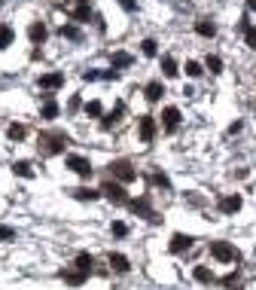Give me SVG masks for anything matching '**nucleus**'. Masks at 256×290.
<instances>
[{
	"instance_id": "25",
	"label": "nucleus",
	"mask_w": 256,
	"mask_h": 290,
	"mask_svg": "<svg viewBox=\"0 0 256 290\" xmlns=\"http://www.w3.org/2000/svg\"><path fill=\"white\" fill-rule=\"evenodd\" d=\"M205 64H208V70H211V73H223V58H220V55H208V61H205Z\"/></svg>"
},
{
	"instance_id": "38",
	"label": "nucleus",
	"mask_w": 256,
	"mask_h": 290,
	"mask_svg": "<svg viewBox=\"0 0 256 290\" xmlns=\"http://www.w3.org/2000/svg\"><path fill=\"white\" fill-rule=\"evenodd\" d=\"M67 110H70V113H76V110H79V95H73V98H70V104H67Z\"/></svg>"
},
{
	"instance_id": "11",
	"label": "nucleus",
	"mask_w": 256,
	"mask_h": 290,
	"mask_svg": "<svg viewBox=\"0 0 256 290\" xmlns=\"http://www.w3.org/2000/svg\"><path fill=\"white\" fill-rule=\"evenodd\" d=\"M162 119H165V128H168V131H177V125H180V110H177V107H165V110H162Z\"/></svg>"
},
{
	"instance_id": "41",
	"label": "nucleus",
	"mask_w": 256,
	"mask_h": 290,
	"mask_svg": "<svg viewBox=\"0 0 256 290\" xmlns=\"http://www.w3.org/2000/svg\"><path fill=\"white\" fill-rule=\"evenodd\" d=\"M247 9H250V12H256V0H247Z\"/></svg>"
},
{
	"instance_id": "1",
	"label": "nucleus",
	"mask_w": 256,
	"mask_h": 290,
	"mask_svg": "<svg viewBox=\"0 0 256 290\" xmlns=\"http://www.w3.org/2000/svg\"><path fill=\"white\" fill-rule=\"evenodd\" d=\"M67 144H70V138H67L64 131H58V128H46V131H40L37 150H40V156H58V153H64Z\"/></svg>"
},
{
	"instance_id": "43",
	"label": "nucleus",
	"mask_w": 256,
	"mask_h": 290,
	"mask_svg": "<svg viewBox=\"0 0 256 290\" xmlns=\"http://www.w3.org/2000/svg\"><path fill=\"white\" fill-rule=\"evenodd\" d=\"M0 3H3V0H0Z\"/></svg>"
},
{
	"instance_id": "42",
	"label": "nucleus",
	"mask_w": 256,
	"mask_h": 290,
	"mask_svg": "<svg viewBox=\"0 0 256 290\" xmlns=\"http://www.w3.org/2000/svg\"><path fill=\"white\" fill-rule=\"evenodd\" d=\"M79 3H89V0H79Z\"/></svg>"
},
{
	"instance_id": "34",
	"label": "nucleus",
	"mask_w": 256,
	"mask_h": 290,
	"mask_svg": "<svg viewBox=\"0 0 256 290\" xmlns=\"http://www.w3.org/2000/svg\"><path fill=\"white\" fill-rule=\"evenodd\" d=\"M220 284H223V287H238L241 281H238V275H235V272H229L226 278H220Z\"/></svg>"
},
{
	"instance_id": "37",
	"label": "nucleus",
	"mask_w": 256,
	"mask_h": 290,
	"mask_svg": "<svg viewBox=\"0 0 256 290\" xmlns=\"http://www.w3.org/2000/svg\"><path fill=\"white\" fill-rule=\"evenodd\" d=\"M119 6H122L125 12H134V9H137V3H134V0H119Z\"/></svg>"
},
{
	"instance_id": "26",
	"label": "nucleus",
	"mask_w": 256,
	"mask_h": 290,
	"mask_svg": "<svg viewBox=\"0 0 256 290\" xmlns=\"http://www.w3.org/2000/svg\"><path fill=\"white\" fill-rule=\"evenodd\" d=\"M12 171H15L18 177H34V168H31V162H15V165H12Z\"/></svg>"
},
{
	"instance_id": "14",
	"label": "nucleus",
	"mask_w": 256,
	"mask_h": 290,
	"mask_svg": "<svg viewBox=\"0 0 256 290\" xmlns=\"http://www.w3.org/2000/svg\"><path fill=\"white\" fill-rule=\"evenodd\" d=\"M86 275H89V272H82V269H64V272H61V278H64L67 284H73V287H79V284L86 281Z\"/></svg>"
},
{
	"instance_id": "31",
	"label": "nucleus",
	"mask_w": 256,
	"mask_h": 290,
	"mask_svg": "<svg viewBox=\"0 0 256 290\" xmlns=\"http://www.w3.org/2000/svg\"><path fill=\"white\" fill-rule=\"evenodd\" d=\"M183 70H186V76H202V73H205L198 61H186V67H183Z\"/></svg>"
},
{
	"instance_id": "6",
	"label": "nucleus",
	"mask_w": 256,
	"mask_h": 290,
	"mask_svg": "<svg viewBox=\"0 0 256 290\" xmlns=\"http://www.w3.org/2000/svg\"><path fill=\"white\" fill-rule=\"evenodd\" d=\"M67 168L76 171L79 177H89V174H92V162H89L86 156H67Z\"/></svg>"
},
{
	"instance_id": "17",
	"label": "nucleus",
	"mask_w": 256,
	"mask_h": 290,
	"mask_svg": "<svg viewBox=\"0 0 256 290\" xmlns=\"http://www.w3.org/2000/svg\"><path fill=\"white\" fill-rule=\"evenodd\" d=\"M107 260H110V266H113L116 272H128V269H131V263H128V257H122V254H110Z\"/></svg>"
},
{
	"instance_id": "13",
	"label": "nucleus",
	"mask_w": 256,
	"mask_h": 290,
	"mask_svg": "<svg viewBox=\"0 0 256 290\" xmlns=\"http://www.w3.org/2000/svg\"><path fill=\"white\" fill-rule=\"evenodd\" d=\"M64 86V73H43L40 76V89H58Z\"/></svg>"
},
{
	"instance_id": "29",
	"label": "nucleus",
	"mask_w": 256,
	"mask_h": 290,
	"mask_svg": "<svg viewBox=\"0 0 256 290\" xmlns=\"http://www.w3.org/2000/svg\"><path fill=\"white\" fill-rule=\"evenodd\" d=\"M86 116H104L101 101H89V104H86Z\"/></svg>"
},
{
	"instance_id": "8",
	"label": "nucleus",
	"mask_w": 256,
	"mask_h": 290,
	"mask_svg": "<svg viewBox=\"0 0 256 290\" xmlns=\"http://www.w3.org/2000/svg\"><path fill=\"white\" fill-rule=\"evenodd\" d=\"M122 113H125V104L119 101V104H116V107H113V110H110L107 116H101V128H104V131H110V128H113V125H116V122L122 119Z\"/></svg>"
},
{
	"instance_id": "33",
	"label": "nucleus",
	"mask_w": 256,
	"mask_h": 290,
	"mask_svg": "<svg viewBox=\"0 0 256 290\" xmlns=\"http://www.w3.org/2000/svg\"><path fill=\"white\" fill-rule=\"evenodd\" d=\"M73 196H76V199H89V202H92V199H98L101 193H95V190H73Z\"/></svg>"
},
{
	"instance_id": "23",
	"label": "nucleus",
	"mask_w": 256,
	"mask_h": 290,
	"mask_svg": "<svg viewBox=\"0 0 256 290\" xmlns=\"http://www.w3.org/2000/svg\"><path fill=\"white\" fill-rule=\"evenodd\" d=\"M92 266H95L92 254H76V269H82V272H92Z\"/></svg>"
},
{
	"instance_id": "24",
	"label": "nucleus",
	"mask_w": 256,
	"mask_h": 290,
	"mask_svg": "<svg viewBox=\"0 0 256 290\" xmlns=\"http://www.w3.org/2000/svg\"><path fill=\"white\" fill-rule=\"evenodd\" d=\"M70 15H73V21H89V15H92V12H89V3H79Z\"/></svg>"
},
{
	"instance_id": "35",
	"label": "nucleus",
	"mask_w": 256,
	"mask_h": 290,
	"mask_svg": "<svg viewBox=\"0 0 256 290\" xmlns=\"http://www.w3.org/2000/svg\"><path fill=\"white\" fill-rule=\"evenodd\" d=\"M9 239H15V229H9V226H0V242H9Z\"/></svg>"
},
{
	"instance_id": "9",
	"label": "nucleus",
	"mask_w": 256,
	"mask_h": 290,
	"mask_svg": "<svg viewBox=\"0 0 256 290\" xmlns=\"http://www.w3.org/2000/svg\"><path fill=\"white\" fill-rule=\"evenodd\" d=\"M128 205H131V211H134V214H144L150 223H159V217L150 211V199H147V196H144V199H134V202H128Z\"/></svg>"
},
{
	"instance_id": "10",
	"label": "nucleus",
	"mask_w": 256,
	"mask_h": 290,
	"mask_svg": "<svg viewBox=\"0 0 256 290\" xmlns=\"http://www.w3.org/2000/svg\"><path fill=\"white\" fill-rule=\"evenodd\" d=\"M27 37H31V43H43L46 37H49V28L43 24V21H31V28H27Z\"/></svg>"
},
{
	"instance_id": "16",
	"label": "nucleus",
	"mask_w": 256,
	"mask_h": 290,
	"mask_svg": "<svg viewBox=\"0 0 256 290\" xmlns=\"http://www.w3.org/2000/svg\"><path fill=\"white\" fill-rule=\"evenodd\" d=\"M195 34H198V37H214V34H217V24L208 21V18H202V21H195Z\"/></svg>"
},
{
	"instance_id": "22",
	"label": "nucleus",
	"mask_w": 256,
	"mask_h": 290,
	"mask_svg": "<svg viewBox=\"0 0 256 290\" xmlns=\"http://www.w3.org/2000/svg\"><path fill=\"white\" fill-rule=\"evenodd\" d=\"M6 135H9V141H21V138L27 135V128H24L21 122H12V125L6 128Z\"/></svg>"
},
{
	"instance_id": "36",
	"label": "nucleus",
	"mask_w": 256,
	"mask_h": 290,
	"mask_svg": "<svg viewBox=\"0 0 256 290\" xmlns=\"http://www.w3.org/2000/svg\"><path fill=\"white\" fill-rule=\"evenodd\" d=\"M125 232H128V226H125V223H119V220H116V223H113V235H125Z\"/></svg>"
},
{
	"instance_id": "30",
	"label": "nucleus",
	"mask_w": 256,
	"mask_h": 290,
	"mask_svg": "<svg viewBox=\"0 0 256 290\" xmlns=\"http://www.w3.org/2000/svg\"><path fill=\"white\" fill-rule=\"evenodd\" d=\"M140 49H144V55H150V58H153V55L159 52V43H156V40H144V43H140Z\"/></svg>"
},
{
	"instance_id": "4",
	"label": "nucleus",
	"mask_w": 256,
	"mask_h": 290,
	"mask_svg": "<svg viewBox=\"0 0 256 290\" xmlns=\"http://www.w3.org/2000/svg\"><path fill=\"white\" fill-rule=\"evenodd\" d=\"M101 193H104L110 202H116V205H125V202H128V196H125L122 183H116V180H107V183L101 187Z\"/></svg>"
},
{
	"instance_id": "18",
	"label": "nucleus",
	"mask_w": 256,
	"mask_h": 290,
	"mask_svg": "<svg viewBox=\"0 0 256 290\" xmlns=\"http://www.w3.org/2000/svg\"><path fill=\"white\" fill-rule=\"evenodd\" d=\"M12 40H15V31L9 24H0V49H9Z\"/></svg>"
},
{
	"instance_id": "20",
	"label": "nucleus",
	"mask_w": 256,
	"mask_h": 290,
	"mask_svg": "<svg viewBox=\"0 0 256 290\" xmlns=\"http://www.w3.org/2000/svg\"><path fill=\"white\" fill-rule=\"evenodd\" d=\"M162 73H165V76H168V80H171V76H177V73H180V70H177V61H174V58H171V55H165V58H162Z\"/></svg>"
},
{
	"instance_id": "15",
	"label": "nucleus",
	"mask_w": 256,
	"mask_h": 290,
	"mask_svg": "<svg viewBox=\"0 0 256 290\" xmlns=\"http://www.w3.org/2000/svg\"><path fill=\"white\" fill-rule=\"evenodd\" d=\"M144 92H147V101H150V104H156V101H159V98L165 95V86H162L159 80H153V83H150V86H147Z\"/></svg>"
},
{
	"instance_id": "39",
	"label": "nucleus",
	"mask_w": 256,
	"mask_h": 290,
	"mask_svg": "<svg viewBox=\"0 0 256 290\" xmlns=\"http://www.w3.org/2000/svg\"><path fill=\"white\" fill-rule=\"evenodd\" d=\"M153 183H159V187H168V177H165V174H153Z\"/></svg>"
},
{
	"instance_id": "28",
	"label": "nucleus",
	"mask_w": 256,
	"mask_h": 290,
	"mask_svg": "<svg viewBox=\"0 0 256 290\" xmlns=\"http://www.w3.org/2000/svg\"><path fill=\"white\" fill-rule=\"evenodd\" d=\"M128 64H131V55H128V52H116V55H113V67H116V70H119V67H128Z\"/></svg>"
},
{
	"instance_id": "32",
	"label": "nucleus",
	"mask_w": 256,
	"mask_h": 290,
	"mask_svg": "<svg viewBox=\"0 0 256 290\" xmlns=\"http://www.w3.org/2000/svg\"><path fill=\"white\" fill-rule=\"evenodd\" d=\"M195 281H202V284H208V281H214V275H211V269H205V266H198V269H195Z\"/></svg>"
},
{
	"instance_id": "3",
	"label": "nucleus",
	"mask_w": 256,
	"mask_h": 290,
	"mask_svg": "<svg viewBox=\"0 0 256 290\" xmlns=\"http://www.w3.org/2000/svg\"><path fill=\"white\" fill-rule=\"evenodd\" d=\"M110 174H113L119 183H131V180H137V171L131 168L128 159H113V162H110Z\"/></svg>"
},
{
	"instance_id": "7",
	"label": "nucleus",
	"mask_w": 256,
	"mask_h": 290,
	"mask_svg": "<svg viewBox=\"0 0 256 290\" xmlns=\"http://www.w3.org/2000/svg\"><path fill=\"white\" fill-rule=\"evenodd\" d=\"M137 131H140V141H144V144H150V141L156 138V119H153V116H140Z\"/></svg>"
},
{
	"instance_id": "21",
	"label": "nucleus",
	"mask_w": 256,
	"mask_h": 290,
	"mask_svg": "<svg viewBox=\"0 0 256 290\" xmlns=\"http://www.w3.org/2000/svg\"><path fill=\"white\" fill-rule=\"evenodd\" d=\"M40 116H43V119H55V116H58V104H55L52 98H46V104H43Z\"/></svg>"
},
{
	"instance_id": "12",
	"label": "nucleus",
	"mask_w": 256,
	"mask_h": 290,
	"mask_svg": "<svg viewBox=\"0 0 256 290\" xmlns=\"http://www.w3.org/2000/svg\"><path fill=\"white\" fill-rule=\"evenodd\" d=\"M192 248V239L189 235H183V232H174L171 235V251L174 254H183V251H189Z\"/></svg>"
},
{
	"instance_id": "2",
	"label": "nucleus",
	"mask_w": 256,
	"mask_h": 290,
	"mask_svg": "<svg viewBox=\"0 0 256 290\" xmlns=\"http://www.w3.org/2000/svg\"><path fill=\"white\" fill-rule=\"evenodd\" d=\"M211 257L220 260V263H238V260H241L238 248L229 245V242H211Z\"/></svg>"
},
{
	"instance_id": "19",
	"label": "nucleus",
	"mask_w": 256,
	"mask_h": 290,
	"mask_svg": "<svg viewBox=\"0 0 256 290\" xmlns=\"http://www.w3.org/2000/svg\"><path fill=\"white\" fill-rule=\"evenodd\" d=\"M241 31H244V40H247V46L256 49V28L247 21V18H241Z\"/></svg>"
},
{
	"instance_id": "40",
	"label": "nucleus",
	"mask_w": 256,
	"mask_h": 290,
	"mask_svg": "<svg viewBox=\"0 0 256 290\" xmlns=\"http://www.w3.org/2000/svg\"><path fill=\"white\" fill-rule=\"evenodd\" d=\"M98 76H101V73H95V70H86V73H82V80H86V83H89V80H98Z\"/></svg>"
},
{
	"instance_id": "5",
	"label": "nucleus",
	"mask_w": 256,
	"mask_h": 290,
	"mask_svg": "<svg viewBox=\"0 0 256 290\" xmlns=\"http://www.w3.org/2000/svg\"><path fill=\"white\" fill-rule=\"evenodd\" d=\"M241 205H244V202H241V196H238V193H232V196H223V199L217 202L220 214H238V211H241Z\"/></svg>"
},
{
	"instance_id": "27",
	"label": "nucleus",
	"mask_w": 256,
	"mask_h": 290,
	"mask_svg": "<svg viewBox=\"0 0 256 290\" xmlns=\"http://www.w3.org/2000/svg\"><path fill=\"white\" fill-rule=\"evenodd\" d=\"M61 37H67V40H79L82 34H79L76 24H61Z\"/></svg>"
}]
</instances>
